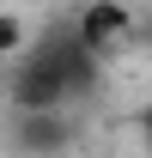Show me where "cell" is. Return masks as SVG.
I'll list each match as a JSON object with an SVG mask.
<instances>
[{"mask_svg": "<svg viewBox=\"0 0 152 158\" xmlns=\"http://www.w3.org/2000/svg\"><path fill=\"white\" fill-rule=\"evenodd\" d=\"M103 61L73 24H55L12 55V110H79L97 91Z\"/></svg>", "mask_w": 152, "mask_h": 158, "instance_id": "6da1fadb", "label": "cell"}, {"mask_svg": "<svg viewBox=\"0 0 152 158\" xmlns=\"http://www.w3.org/2000/svg\"><path fill=\"white\" fill-rule=\"evenodd\" d=\"M12 140L24 158H61L73 146V116L67 110H12Z\"/></svg>", "mask_w": 152, "mask_h": 158, "instance_id": "7a4b0ae2", "label": "cell"}, {"mask_svg": "<svg viewBox=\"0 0 152 158\" xmlns=\"http://www.w3.org/2000/svg\"><path fill=\"white\" fill-rule=\"evenodd\" d=\"M73 31L85 37V49H91L97 61H110L116 49L134 37V12L122 6V0H91V6H85V12L73 19Z\"/></svg>", "mask_w": 152, "mask_h": 158, "instance_id": "3957f363", "label": "cell"}, {"mask_svg": "<svg viewBox=\"0 0 152 158\" xmlns=\"http://www.w3.org/2000/svg\"><path fill=\"white\" fill-rule=\"evenodd\" d=\"M24 49V31H19V19H6V12H0V61H12Z\"/></svg>", "mask_w": 152, "mask_h": 158, "instance_id": "277c9868", "label": "cell"}, {"mask_svg": "<svg viewBox=\"0 0 152 158\" xmlns=\"http://www.w3.org/2000/svg\"><path fill=\"white\" fill-rule=\"evenodd\" d=\"M134 128H140V140H146V152H152V98H146V110L134 116Z\"/></svg>", "mask_w": 152, "mask_h": 158, "instance_id": "5b68a950", "label": "cell"}]
</instances>
